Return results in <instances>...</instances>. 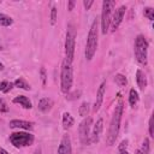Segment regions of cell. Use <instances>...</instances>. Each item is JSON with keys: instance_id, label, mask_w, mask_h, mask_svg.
<instances>
[{"instance_id": "obj_1", "label": "cell", "mask_w": 154, "mask_h": 154, "mask_svg": "<svg viewBox=\"0 0 154 154\" xmlns=\"http://www.w3.org/2000/svg\"><path fill=\"white\" fill-rule=\"evenodd\" d=\"M122 116H123V102L119 101L118 105L114 108L111 123H109V129L106 136V143L107 146H113L116 143V140L118 137L119 134V129H120V120H122Z\"/></svg>"}, {"instance_id": "obj_2", "label": "cell", "mask_w": 154, "mask_h": 154, "mask_svg": "<svg viewBox=\"0 0 154 154\" xmlns=\"http://www.w3.org/2000/svg\"><path fill=\"white\" fill-rule=\"evenodd\" d=\"M97 36H99V19L95 18L90 25L88 37H87V45H85V59L91 60L95 55L96 48H97Z\"/></svg>"}, {"instance_id": "obj_3", "label": "cell", "mask_w": 154, "mask_h": 154, "mask_svg": "<svg viewBox=\"0 0 154 154\" xmlns=\"http://www.w3.org/2000/svg\"><path fill=\"white\" fill-rule=\"evenodd\" d=\"M72 82H73L72 63L64 59L63 64H61V72H60V89L64 94L70 93L71 87H72Z\"/></svg>"}, {"instance_id": "obj_4", "label": "cell", "mask_w": 154, "mask_h": 154, "mask_svg": "<svg viewBox=\"0 0 154 154\" xmlns=\"http://www.w3.org/2000/svg\"><path fill=\"white\" fill-rule=\"evenodd\" d=\"M135 58L138 64L147 65L148 61V41L144 37V35H137L135 38Z\"/></svg>"}, {"instance_id": "obj_5", "label": "cell", "mask_w": 154, "mask_h": 154, "mask_svg": "<svg viewBox=\"0 0 154 154\" xmlns=\"http://www.w3.org/2000/svg\"><path fill=\"white\" fill-rule=\"evenodd\" d=\"M116 6V2L113 0H105L102 2V12H101V32L106 35L108 32L109 25H111V17L113 8Z\"/></svg>"}, {"instance_id": "obj_6", "label": "cell", "mask_w": 154, "mask_h": 154, "mask_svg": "<svg viewBox=\"0 0 154 154\" xmlns=\"http://www.w3.org/2000/svg\"><path fill=\"white\" fill-rule=\"evenodd\" d=\"M75 45H76V29L73 26V24H69L67 25V30H66V40H65V55H66V60L72 63L73 60V55H75Z\"/></svg>"}, {"instance_id": "obj_7", "label": "cell", "mask_w": 154, "mask_h": 154, "mask_svg": "<svg viewBox=\"0 0 154 154\" xmlns=\"http://www.w3.org/2000/svg\"><path fill=\"white\" fill-rule=\"evenodd\" d=\"M10 142L16 148H23L34 143V135L30 132H12L10 135Z\"/></svg>"}, {"instance_id": "obj_8", "label": "cell", "mask_w": 154, "mask_h": 154, "mask_svg": "<svg viewBox=\"0 0 154 154\" xmlns=\"http://www.w3.org/2000/svg\"><path fill=\"white\" fill-rule=\"evenodd\" d=\"M93 119L90 117H87L82 120V123L78 126L79 132V140L83 144H89V136H90V129H91Z\"/></svg>"}, {"instance_id": "obj_9", "label": "cell", "mask_w": 154, "mask_h": 154, "mask_svg": "<svg viewBox=\"0 0 154 154\" xmlns=\"http://www.w3.org/2000/svg\"><path fill=\"white\" fill-rule=\"evenodd\" d=\"M125 11H126V6L122 5L119 6L117 10H114L112 12V17H111V30L112 31H116L118 29V26L120 25L123 18H124V14H125Z\"/></svg>"}, {"instance_id": "obj_10", "label": "cell", "mask_w": 154, "mask_h": 154, "mask_svg": "<svg viewBox=\"0 0 154 154\" xmlns=\"http://www.w3.org/2000/svg\"><path fill=\"white\" fill-rule=\"evenodd\" d=\"M102 130H103V119H102V118H99V119L96 120V123L94 124V126H93L91 135L89 136V144H90V143H95V142L99 141Z\"/></svg>"}, {"instance_id": "obj_11", "label": "cell", "mask_w": 154, "mask_h": 154, "mask_svg": "<svg viewBox=\"0 0 154 154\" xmlns=\"http://www.w3.org/2000/svg\"><path fill=\"white\" fill-rule=\"evenodd\" d=\"M105 93H106V82H102L96 91V100H95V103H94V107H93V111L96 113L100 107L102 106V102H103V96H105Z\"/></svg>"}, {"instance_id": "obj_12", "label": "cell", "mask_w": 154, "mask_h": 154, "mask_svg": "<svg viewBox=\"0 0 154 154\" xmlns=\"http://www.w3.org/2000/svg\"><path fill=\"white\" fill-rule=\"evenodd\" d=\"M72 153V147H71V140L69 135H64L59 148H58V154H71Z\"/></svg>"}, {"instance_id": "obj_13", "label": "cell", "mask_w": 154, "mask_h": 154, "mask_svg": "<svg viewBox=\"0 0 154 154\" xmlns=\"http://www.w3.org/2000/svg\"><path fill=\"white\" fill-rule=\"evenodd\" d=\"M8 125L12 129H24V130H31L34 128V123L28 122V120H19V119L10 120Z\"/></svg>"}, {"instance_id": "obj_14", "label": "cell", "mask_w": 154, "mask_h": 154, "mask_svg": "<svg viewBox=\"0 0 154 154\" xmlns=\"http://www.w3.org/2000/svg\"><path fill=\"white\" fill-rule=\"evenodd\" d=\"M38 109L43 113H47L52 109L53 107V100L49 99V97H42L40 101H38V105H37Z\"/></svg>"}, {"instance_id": "obj_15", "label": "cell", "mask_w": 154, "mask_h": 154, "mask_svg": "<svg viewBox=\"0 0 154 154\" xmlns=\"http://www.w3.org/2000/svg\"><path fill=\"white\" fill-rule=\"evenodd\" d=\"M136 82H137V85H138V88L141 89V90H144L146 89V87H147V76H146V73L142 71V70H137L136 71Z\"/></svg>"}, {"instance_id": "obj_16", "label": "cell", "mask_w": 154, "mask_h": 154, "mask_svg": "<svg viewBox=\"0 0 154 154\" xmlns=\"http://www.w3.org/2000/svg\"><path fill=\"white\" fill-rule=\"evenodd\" d=\"M13 103H18V105H20L22 107H24V108H26V109H30V108L32 107L31 101H30L25 95H18V96H16V97L13 99Z\"/></svg>"}, {"instance_id": "obj_17", "label": "cell", "mask_w": 154, "mask_h": 154, "mask_svg": "<svg viewBox=\"0 0 154 154\" xmlns=\"http://www.w3.org/2000/svg\"><path fill=\"white\" fill-rule=\"evenodd\" d=\"M75 123V119L69 113V112H65L63 114V128L64 129H70Z\"/></svg>"}, {"instance_id": "obj_18", "label": "cell", "mask_w": 154, "mask_h": 154, "mask_svg": "<svg viewBox=\"0 0 154 154\" xmlns=\"http://www.w3.org/2000/svg\"><path fill=\"white\" fill-rule=\"evenodd\" d=\"M138 93H137V90H135L134 88H131L130 89V91H129V103H130V106L131 107H135L136 105H137V102H138Z\"/></svg>"}, {"instance_id": "obj_19", "label": "cell", "mask_w": 154, "mask_h": 154, "mask_svg": "<svg viewBox=\"0 0 154 154\" xmlns=\"http://www.w3.org/2000/svg\"><path fill=\"white\" fill-rule=\"evenodd\" d=\"M13 85L14 87H17V88H19V89H24V90H30V85H29V83L23 78V77H19V78H17L14 82H13Z\"/></svg>"}, {"instance_id": "obj_20", "label": "cell", "mask_w": 154, "mask_h": 154, "mask_svg": "<svg viewBox=\"0 0 154 154\" xmlns=\"http://www.w3.org/2000/svg\"><path fill=\"white\" fill-rule=\"evenodd\" d=\"M89 109H90L89 102L84 101V102L81 103V106H79V108H78V113H79V116H82V117H87V116L89 114Z\"/></svg>"}, {"instance_id": "obj_21", "label": "cell", "mask_w": 154, "mask_h": 154, "mask_svg": "<svg viewBox=\"0 0 154 154\" xmlns=\"http://www.w3.org/2000/svg\"><path fill=\"white\" fill-rule=\"evenodd\" d=\"M12 23H13V19L10 16H7L5 13H0V25L1 26H10V25H12Z\"/></svg>"}, {"instance_id": "obj_22", "label": "cell", "mask_w": 154, "mask_h": 154, "mask_svg": "<svg viewBox=\"0 0 154 154\" xmlns=\"http://www.w3.org/2000/svg\"><path fill=\"white\" fill-rule=\"evenodd\" d=\"M114 82H116L119 87H125L126 83H128V79H126V77H125L124 75L118 73V75L114 76Z\"/></svg>"}, {"instance_id": "obj_23", "label": "cell", "mask_w": 154, "mask_h": 154, "mask_svg": "<svg viewBox=\"0 0 154 154\" xmlns=\"http://www.w3.org/2000/svg\"><path fill=\"white\" fill-rule=\"evenodd\" d=\"M49 19H51V24H52V25H54V24L57 23V19H58V10H57L55 6H53L52 10H51Z\"/></svg>"}, {"instance_id": "obj_24", "label": "cell", "mask_w": 154, "mask_h": 154, "mask_svg": "<svg viewBox=\"0 0 154 154\" xmlns=\"http://www.w3.org/2000/svg\"><path fill=\"white\" fill-rule=\"evenodd\" d=\"M143 154H148L149 153V150H150V142H149V140L148 138H144L143 140V142H142V148L140 149Z\"/></svg>"}, {"instance_id": "obj_25", "label": "cell", "mask_w": 154, "mask_h": 154, "mask_svg": "<svg viewBox=\"0 0 154 154\" xmlns=\"http://www.w3.org/2000/svg\"><path fill=\"white\" fill-rule=\"evenodd\" d=\"M143 13H144V17H147L149 20H153L154 19V8H152V7H144Z\"/></svg>"}, {"instance_id": "obj_26", "label": "cell", "mask_w": 154, "mask_h": 154, "mask_svg": "<svg viewBox=\"0 0 154 154\" xmlns=\"http://www.w3.org/2000/svg\"><path fill=\"white\" fill-rule=\"evenodd\" d=\"M40 77H41L42 84L46 85V83H47V72H46V69H45L43 66L40 69Z\"/></svg>"}, {"instance_id": "obj_27", "label": "cell", "mask_w": 154, "mask_h": 154, "mask_svg": "<svg viewBox=\"0 0 154 154\" xmlns=\"http://www.w3.org/2000/svg\"><path fill=\"white\" fill-rule=\"evenodd\" d=\"M67 96H66V99L67 100H75V99H78L79 96H81V90H77V91H73V93H67L66 94Z\"/></svg>"}, {"instance_id": "obj_28", "label": "cell", "mask_w": 154, "mask_h": 154, "mask_svg": "<svg viewBox=\"0 0 154 154\" xmlns=\"http://www.w3.org/2000/svg\"><path fill=\"white\" fill-rule=\"evenodd\" d=\"M153 116H150L149 118V124H148V131H149V136L154 137V129H153Z\"/></svg>"}, {"instance_id": "obj_29", "label": "cell", "mask_w": 154, "mask_h": 154, "mask_svg": "<svg viewBox=\"0 0 154 154\" xmlns=\"http://www.w3.org/2000/svg\"><path fill=\"white\" fill-rule=\"evenodd\" d=\"M0 112H8V106L2 99H0Z\"/></svg>"}, {"instance_id": "obj_30", "label": "cell", "mask_w": 154, "mask_h": 154, "mask_svg": "<svg viewBox=\"0 0 154 154\" xmlns=\"http://www.w3.org/2000/svg\"><path fill=\"white\" fill-rule=\"evenodd\" d=\"M126 147H128V140H124V141H122L120 144L118 146V150H119V152L126 150Z\"/></svg>"}, {"instance_id": "obj_31", "label": "cell", "mask_w": 154, "mask_h": 154, "mask_svg": "<svg viewBox=\"0 0 154 154\" xmlns=\"http://www.w3.org/2000/svg\"><path fill=\"white\" fill-rule=\"evenodd\" d=\"M94 4V1L93 0H84L83 1V6H84V8L85 10H89L90 7H91V5Z\"/></svg>"}, {"instance_id": "obj_32", "label": "cell", "mask_w": 154, "mask_h": 154, "mask_svg": "<svg viewBox=\"0 0 154 154\" xmlns=\"http://www.w3.org/2000/svg\"><path fill=\"white\" fill-rule=\"evenodd\" d=\"M75 5H76V1H75V0L67 1V10H69V11H72L73 7H75Z\"/></svg>"}, {"instance_id": "obj_33", "label": "cell", "mask_w": 154, "mask_h": 154, "mask_svg": "<svg viewBox=\"0 0 154 154\" xmlns=\"http://www.w3.org/2000/svg\"><path fill=\"white\" fill-rule=\"evenodd\" d=\"M7 84H8V82H6V81L0 82V91H4V90H5V88L7 87Z\"/></svg>"}, {"instance_id": "obj_34", "label": "cell", "mask_w": 154, "mask_h": 154, "mask_svg": "<svg viewBox=\"0 0 154 154\" xmlns=\"http://www.w3.org/2000/svg\"><path fill=\"white\" fill-rule=\"evenodd\" d=\"M13 87H14V85H13V83H12V82H8V84H7V87L5 88L4 93H8V91H10V90H11Z\"/></svg>"}, {"instance_id": "obj_35", "label": "cell", "mask_w": 154, "mask_h": 154, "mask_svg": "<svg viewBox=\"0 0 154 154\" xmlns=\"http://www.w3.org/2000/svg\"><path fill=\"white\" fill-rule=\"evenodd\" d=\"M0 154H10L6 149H4V148H0Z\"/></svg>"}, {"instance_id": "obj_36", "label": "cell", "mask_w": 154, "mask_h": 154, "mask_svg": "<svg viewBox=\"0 0 154 154\" xmlns=\"http://www.w3.org/2000/svg\"><path fill=\"white\" fill-rule=\"evenodd\" d=\"M4 69H5V67H4V64H2V63H0V71H2Z\"/></svg>"}, {"instance_id": "obj_37", "label": "cell", "mask_w": 154, "mask_h": 154, "mask_svg": "<svg viewBox=\"0 0 154 154\" xmlns=\"http://www.w3.org/2000/svg\"><path fill=\"white\" fill-rule=\"evenodd\" d=\"M119 154H129L126 150H123V152H119Z\"/></svg>"}, {"instance_id": "obj_38", "label": "cell", "mask_w": 154, "mask_h": 154, "mask_svg": "<svg viewBox=\"0 0 154 154\" xmlns=\"http://www.w3.org/2000/svg\"><path fill=\"white\" fill-rule=\"evenodd\" d=\"M136 154H143V153H142V152H141V150H140V149H138V150H137V152H136Z\"/></svg>"}]
</instances>
